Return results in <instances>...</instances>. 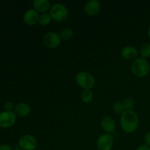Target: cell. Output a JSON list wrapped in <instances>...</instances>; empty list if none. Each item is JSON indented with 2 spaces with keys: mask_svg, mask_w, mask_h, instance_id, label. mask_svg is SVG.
<instances>
[{
  "mask_svg": "<svg viewBox=\"0 0 150 150\" xmlns=\"http://www.w3.org/2000/svg\"><path fill=\"white\" fill-rule=\"evenodd\" d=\"M100 126L105 133L111 134L116 130L115 120L110 116H105L101 120Z\"/></svg>",
  "mask_w": 150,
  "mask_h": 150,
  "instance_id": "30bf717a",
  "label": "cell"
},
{
  "mask_svg": "<svg viewBox=\"0 0 150 150\" xmlns=\"http://www.w3.org/2000/svg\"><path fill=\"white\" fill-rule=\"evenodd\" d=\"M114 137L111 134L101 135L97 140L96 146L98 150H111L114 145Z\"/></svg>",
  "mask_w": 150,
  "mask_h": 150,
  "instance_id": "52a82bcc",
  "label": "cell"
},
{
  "mask_svg": "<svg viewBox=\"0 0 150 150\" xmlns=\"http://www.w3.org/2000/svg\"><path fill=\"white\" fill-rule=\"evenodd\" d=\"M31 112V108L26 103H20L14 108V113L20 117H27Z\"/></svg>",
  "mask_w": 150,
  "mask_h": 150,
  "instance_id": "5bb4252c",
  "label": "cell"
},
{
  "mask_svg": "<svg viewBox=\"0 0 150 150\" xmlns=\"http://www.w3.org/2000/svg\"><path fill=\"white\" fill-rule=\"evenodd\" d=\"M39 13L35 9H29L26 10L23 16L24 23L29 26H34L36 24L39 20Z\"/></svg>",
  "mask_w": 150,
  "mask_h": 150,
  "instance_id": "8fae6325",
  "label": "cell"
},
{
  "mask_svg": "<svg viewBox=\"0 0 150 150\" xmlns=\"http://www.w3.org/2000/svg\"><path fill=\"white\" fill-rule=\"evenodd\" d=\"M142 58L147 59L150 57V43H144L142 45L140 49Z\"/></svg>",
  "mask_w": 150,
  "mask_h": 150,
  "instance_id": "ac0fdd59",
  "label": "cell"
},
{
  "mask_svg": "<svg viewBox=\"0 0 150 150\" xmlns=\"http://www.w3.org/2000/svg\"><path fill=\"white\" fill-rule=\"evenodd\" d=\"M18 146L23 150H35L38 146V140L32 135H24L19 139Z\"/></svg>",
  "mask_w": 150,
  "mask_h": 150,
  "instance_id": "5b68a950",
  "label": "cell"
},
{
  "mask_svg": "<svg viewBox=\"0 0 150 150\" xmlns=\"http://www.w3.org/2000/svg\"><path fill=\"white\" fill-rule=\"evenodd\" d=\"M13 108H14V106H13V104L12 102L8 101V102H7L5 104H4V108H5V111H12Z\"/></svg>",
  "mask_w": 150,
  "mask_h": 150,
  "instance_id": "44dd1931",
  "label": "cell"
},
{
  "mask_svg": "<svg viewBox=\"0 0 150 150\" xmlns=\"http://www.w3.org/2000/svg\"><path fill=\"white\" fill-rule=\"evenodd\" d=\"M139 125V117L133 110L125 111L120 117V125L125 133H134L137 130Z\"/></svg>",
  "mask_w": 150,
  "mask_h": 150,
  "instance_id": "6da1fadb",
  "label": "cell"
},
{
  "mask_svg": "<svg viewBox=\"0 0 150 150\" xmlns=\"http://www.w3.org/2000/svg\"><path fill=\"white\" fill-rule=\"evenodd\" d=\"M112 108L113 111H114V113L117 114H122L125 111V109L124 108V105H123L122 103L121 102H115L113 103L112 105Z\"/></svg>",
  "mask_w": 150,
  "mask_h": 150,
  "instance_id": "ffe728a7",
  "label": "cell"
},
{
  "mask_svg": "<svg viewBox=\"0 0 150 150\" xmlns=\"http://www.w3.org/2000/svg\"><path fill=\"white\" fill-rule=\"evenodd\" d=\"M122 104L124 105V108L125 111H130V110H133V108L135 106L134 100L131 98H127L122 101Z\"/></svg>",
  "mask_w": 150,
  "mask_h": 150,
  "instance_id": "d6986e66",
  "label": "cell"
},
{
  "mask_svg": "<svg viewBox=\"0 0 150 150\" xmlns=\"http://www.w3.org/2000/svg\"><path fill=\"white\" fill-rule=\"evenodd\" d=\"M14 150H23V149H21V148H19V147H17V148H16Z\"/></svg>",
  "mask_w": 150,
  "mask_h": 150,
  "instance_id": "484cf974",
  "label": "cell"
},
{
  "mask_svg": "<svg viewBox=\"0 0 150 150\" xmlns=\"http://www.w3.org/2000/svg\"><path fill=\"white\" fill-rule=\"evenodd\" d=\"M49 14L54 21L62 22L68 17L69 11L64 4L62 3H55L50 8Z\"/></svg>",
  "mask_w": 150,
  "mask_h": 150,
  "instance_id": "3957f363",
  "label": "cell"
},
{
  "mask_svg": "<svg viewBox=\"0 0 150 150\" xmlns=\"http://www.w3.org/2000/svg\"><path fill=\"white\" fill-rule=\"evenodd\" d=\"M62 42V38L58 33L55 32H49L43 37V43L47 48H57Z\"/></svg>",
  "mask_w": 150,
  "mask_h": 150,
  "instance_id": "8992f818",
  "label": "cell"
},
{
  "mask_svg": "<svg viewBox=\"0 0 150 150\" xmlns=\"http://www.w3.org/2000/svg\"><path fill=\"white\" fill-rule=\"evenodd\" d=\"M33 9L38 13H45L49 11L51 5L48 0H34L32 2Z\"/></svg>",
  "mask_w": 150,
  "mask_h": 150,
  "instance_id": "4fadbf2b",
  "label": "cell"
},
{
  "mask_svg": "<svg viewBox=\"0 0 150 150\" xmlns=\"http://www.w3.org/2000/svg\"><path fill=\"white\" fill-rule=\"evenodd\" d=\"M84 12L88 16H95L101 9V3L98 0H89L84 4Z\"/></svg>",
  "mask_w": 150,
  "mask_h": 150,
  "instance_id": "9c48e42d",
  "label": "cell"
},
{
  "mask_svg": "<svg viewBox=\"0 0 150 150\" xmlns=\"http://www.w3.org/2000/svg\"><path fill=\"white\" fill-rule=\"evenodd\" d=\"M35 150H36V149H35Z\"/></svg>",
  "mask_w": 150,
  "mask_h": 150,
  "instance_id": "4316f807",
  "label": "cell"
},
{
  "mask_svg": "<svg viewBox=\"0 0 150 150\" xmlns=\"http://www.w3.org/2000/svg\"><path fill=\"white\" fill-rule=\"evenodd\" d=\"M144 142L145 144L150 146V131L147 132V133L144 135Z\"/></svg>",
  "mask_w": 150,
  "mask_h": 150,
  "instance_id": "7402d4cb",
  "label": "cell"
},
{
  "mask_svg": "<svg viewBox=\"0 0 150 150\" xmlns=\"http://www.w3.org/2000/svg\"><path fill=\"white\" fill-rule=\"evenodd\" d=\"M73 34H74V32H73V29L71 28L67 27L62 29L59 35L61 37L62 40H70L73 36Z\"/></svg>",
  "mask_w": 150,
  "mask_h": 150,
  "instance_id": "e0dca14e",
  "label": "cell"
},
{
  "mask_svg": "<svg viewBox=\"0 0 150 150\" xmlns=\"http://www.w3.org/2000/svg\"><path fill=\"white\" fill-rule=\"evenodd\" d=\"M16 114L12 111H4L0 113V127H10L16 123Z\"/></svg>",
  "mask_w": 150,
  "mask_h": 150,
  "instance_id": "ba28073f",
  "label": "cell"
},
{
  "mask_svg": "<svg viewBox=\"0 0 150 150\" xmlns=\"http://www.w3.org/2000/svg\"><path fill=\"white\" fill-rule=\"evenodd\" d=\"M136 150H150V146L146 144H142L139 146Z\"/></svg>",
  "mask_w": 150,
  "mask_h": 150,
  "instance_id": "cb8c5ba5",
  "label": "cell"
},
{
  "mask_svg": "<svg viewBox=\"0 0 150 150\" xmlns=\"http://www.w3.org/2000/svg\"><path fill=\"white\" fill-rule=\"evenodd\" d=\"M76 81L83 90H92L95 85V79L93 75L89 72H79L76 76Z\"/></svg>",
  "mask_w": 150,
  "mask_h": 150,
  "instance_id": "277c9868",
  "label": "cell"
},
{
  "mask_svg": "<svg viewBox=\"0 0 150 150\" xmlns=\"http://www.w3.org/2000/svg\"><path fill=\"white\" fill-rule=\"evenodd\" d=\"M131 71L138 78H144L150 72V64L146 59L138 57L132 62Z\"/></svg>",
  "mask_w": 150,
  "mask_h": 150,
  "instance_id": "7a4b0ae2",
  "label": "cell"
},
{
  "mask_svg": "<svg viewBox=\"0 0 150 150\" xmlns=\"http://www.w3.org/2000/svg\"><path fill=\"white\" fill-rule=\"evenodd\" d=\"M0 150H13L10 145L7 144H3L0 145Z\"/></svg>",
  "mask_w": 150,
  "mask_h": 150,
  "instance_id": "603a6c76",
  "label": "cell"
},
{
  "mask_svg": "<svg viewBox=\"0 0 150 150\" xmlns=\"http://www.w3.org/2000/svg\"><path fill=\"white\" fill-rule=\"evenodd\" d=\"M81 100L84 103H89L93 100V92H92V90H83L81 92Z\"/></svg>",
  "mask_w": 150,
  "mask_h": 150,
  "instance_id": "2e32d148",
  "label": "cell"
},
{
  "mask_svg": "<svg viewBox=\"0 0 150 150\" xmlns=\"http://www.w3.org/2000/svg\"><path fill=\"white\" fill-rule=\"evenodd\" d=\"M147 35L150 39V27H149V29H148V30H147Z\"/></svg>",
  "mask_w": 150,
  "mask_h": 150,
  "instance_id": "d4e9b609",
  "label": "cell"
},
{
  "mask_svg": "<svg viewBox=\"0 0 150 150\" xmlns=\"http://www.w3.org/2000/svg\"><path fill=\"white\" fill-rule=\"evenodd\" d=\"M52 21V18H51V15L49 13H42L40 15L39 20H38V23L41 25V26H48L50 24Z\"/></svg>",
  "mask_w": 150,
  "mask_h": 150,
  "instance_id": "9a60e30c",
  "label": "cell"
},
{
  "mask_svg": "<svg viewBox=\"0 0 150 150\" xmlns=\"http://www.w3.org/2000/svg\"><path fill=\"white\" fill-rule=\"evenodd\" d=\"M139 55V51L136 47L133 45H127L125 46L121 51V56L124 59L127 61H133L138 58Z\"/></svg>",
  "mask_w": 150,
  "mask_h": 150,
  "instance_id": "7c38bea8",
  "label": "cell"
}]
</instances>
